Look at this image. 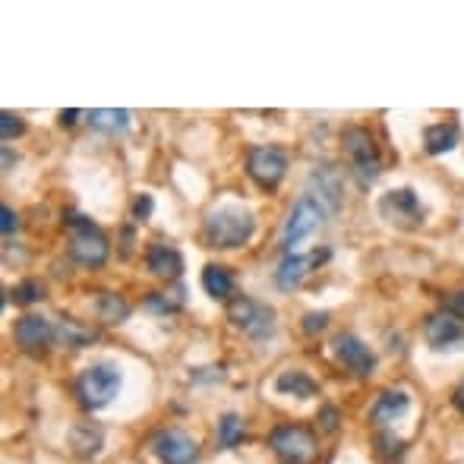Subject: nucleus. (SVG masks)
<instances>
[{
    "instance_id": "dca6fc26",
    "label": "nucleus",
    "mask_w": 464,
    "mask_h": 464,
    "mask_svg": "<svg viewBox=\"0 0 464 464\" xmlns=\"http://www.w3.org/2000/svg\"><path fill=\"white\" fill-rule=\"evenodd\" d=\"M70 452L76 455L80 461H92L104 446V430L98 427L95 420H82L70 430Z\"/></svg>"
},
{
    "instance_id": "e433bc0d",
    "label": "nucleus",
    "mask_w": 464,
    "mask_h": 464,
    "mask_svg": "<svg viewBox=\"0 0 464 464\" xmlns=\"http://www.w3.org/2000/svg\"><path fill=\"white\" fill-rule=\"evenodd\" d=\"M16 161V155H10V149L4 146V171H10V165Z\"/></svg>"
},
{
    "instance_id": "ddd939ff",
    "label": "nucleus",
    "mask_w": 464,
    "mask_h": 464,
    "mask_svg": "<svg viewBox=\"0 0 464 464\" xmlns=\"http://www.w3.org/2000/svg\"><path fill=\"white\" fill-rule=\"evenodd\" d=\"M155 459L161 464H196L199 461V446L193 436L180 433V430H165L152 440Z\"/></svg>"
},
{
    "instance_id": "5701e85b",
    "label": "nucleus",
    "mask_w": 464,
    "mask_h": 464,
    "mask_svg": "<svg viewBox=\"0 0 464 464\" xmlns=\"http://www.w3.org/2000/svg\"><path fill=\"white\" fill-rule=\"evenodd\" d=\"M278 395H294V398H313L319 395V382L313 376H306L304 370H285L276 379Z\"/></svg>"
},
{
    "instance_id": "1a4fd4ad",
    "label": "nucleus",
    "mask_w": 464,
    "mask_h": 464,
    "mask_svg": "<svg viewBox=\"0 0 464 464\" xmlns=\"http://www.w3.org/2000/svg\"><path fill=\"white\" fill-rule=\"evenodd\" d=\"M306 196L316 199L319 206L325 208L329 215H335L344 202V184H342V174L335 171L332 165H313V171L306 174Z\"/></svg>"
},
{
    "instance_id": "c85d7f7f",
    "label": "nucleus",
    "mask_w": 464,
    "mask_h": 464,
    "mask_svg": "<svg viewBox=\"0 0 464 464\" xmlns=\"http://www.w3.org/2000/svg\"><path fill=\"white\" fill-rule=\"evenodd\" d=\"M325 325H329V313L319 310V313H306L300 329H304L306 335H319V332H325Z\"/></svg>"
},
{
    "instance_id": "f257e3e1",
    "label": "nucleus",
    "mask_w": 464,
    "mask_h": 464,
    "mask_svg": "<svg viewBox=\"0 0 464 464\" xmlns=\"http://www.w3.org/2000/svg\"><path fill=\"white\" fill-rule=\"evenodd\" d=\"M253 231H256V215L240 206L215 208L202 221V237L215 250H237L253 237Z\"/></svg>"
},
{
    "instance_id": "6ab92c4d",
    "label": "nucleus",
    "mask_w": 464,
    "mask_h": 464,
    "mask_svg": "<svg viewBox=\"0 0 464 464\" xmlns=\"http://www.w3.org/2000/svg\"><path fill=\"white\" fill-rule=\"evenodd\" d=\"M459 142H461V130H459V123H452V121L433 123V127L423 130V149H427V155H446V152H452Z\"/></svg>"
},
{
    "instance_id": "f03ea898",
    "label": "nucleus",
    "mask_w": 464,
    "mask_h": 464,
    "mask_svg": "<svg viewBox=\"0 0 464 464\" xmlns=\"http://www.w3.org/2000/svg\"><path fill=\"white\" fill-rule=\"evenodd\" d=\"M67 225L73 227V237H70V259H73L76 266H82V269H102L111 256L108 234L80 212H70Z\"/></svg>"
},
{
    "instance_id": "2f4dec72",
    "label": "nucleus",
    "mask_w": 464,
    "mask_h": 464,
    "mask_svg": "<svg viewBox=\"0 0 464 464\" xmlns=\"http://www.w3.org/2000/svg\"><path fill=\"white\" fill-rule=\"evenodd\" d=\"M319 427H323L325 433H335L338 430V411L332 408V404H325V408L319 411Z\"/></svg>"
},
{
    "instance_id": "473e14b6",
    "label": "nucleus",
    "mask_w": 464,
    "mask_h": 464,
    "mask_svg": "<svg viewBox=\"0 0 464 464\" xmlns=\"http://www.w3.org/2000/svg\"><path fill=\"white\" fill-rule=\"evenodd\" d=\"M149 215H152V196L142 193L140 199L133 202V218H136V221H146Z\"/></svg>"
},
{
    "instance_id": "4468645a",
    "label": "nucleus",
    "mask_w": 464,
    "mask_h": 464,
    "mask_svg": "<svg viewBox=\"0 0 464 464\" xmlns=\"http://www.w3.org/2000/svg\"><path fill=\"white\" fill-rule=\"evenodd\" d=\"M332 348H335V357L342 361V367L354 372L357 379L372 376V370H376V354H372L357 335L344 332V335H338L335 342H332Z\"/></svg>"
},
{
    "instance_id": "aec40b11",
    "label": "nucleus",
    "mask_w": 464,
    "mask_h": 464,
    "mask_svg": "<svg viewBox=\"0 0 464 464\" xmlns=\"http://www.w3.org/2000/svg\"><path fill=\"white\" fill-rule=\"evenodd\" d=\"M202 287H206V294H208L212 300H221V304H231V300H234V291H237V281H234V276L225 269V266L208 263L206 269H202Z\"/></svg>"
},
{
    "instance_id": "a211bd4d",
    "label": "nucleus",
    "mask_w": 464,
    "mask_h": 464,
    "mask_svg": "<svg viewBox=\"0 0 464 464\" xmlns=\"http://www.w3.org/2000/svg\"><path fill=\"white\" fill-rule=\"evenodd\" d=\"M54 342L61 344V348H92L98 342V332L92 325L80 323V319L63 316L54 323Z\"/></svg>"
},
{
    "instance_id": "0eeeda50",
    "label": "nucleus",
    "mask_w": 464,
    "mask_h": 464,
    "mask_svg": "<svg viewBox=\"0 0 464 464\" xmlns=\"http://www.w3.org/2000/svg\"><path fill=\"white\" fill-rule=\"evenodd\" d=\"M325 221H329V212H325L316 199H310V196H300V199L294 202L291 215H287L285 231H281V246H285V253H294V246H297L300 240L323 231Z\"/></svg>"
},
{
    "instance_id": "2eb2a0df",
    "label": "nucleus",
    "mask_w": 464,
    "mask_h": 464,
    "mask_svg": "<svg viewBox=\"0 0 464 464\" xmlns=\"http://www.w3.org/2000/svg\"><path fill=\"white\" fill-rule=\"evenodd\" d=\"M13 338H16L19 351H25V354H42L54 342V325L44 316H38V313H25L16 323V329H13Z\"/></svg>"
},
{
    "instance_id": "72a5a7b5",
    "label": "nucleus",
    "mask_w": 464,
    "mask_h": 464,
    "mask_svg": "<svg viewBox=\"0 0 464 464\" xmlns=\"http://www.w3.org/2000/svg\"><path fill=\"white\" fill-rule=\"evenodd\" d=\"M446 310H449V313H455L459 319H464V291H455L452 297L446 300Z\"/></svg>"
},
{
    "instance_id": "412c9836",
    "label": "nucleus",
    "mask_w": 464,
    "mask_h": 464,
    "mask_svg": "<svg viewBox=\"0 0 464 464\" xmlns=\"http://www.w3.org/2000/svg\"><path fill=\"white\" fill-rule=\"evenodd\" d=\"M86 121L89 127H95L98 133H108V136H121L130 130V111L127 108H92L86 111Z\"/></svg>"
},
{
    "instance_id": "f8f14e48",
    "label": "nucleus",
    "mask_w": 464,
    "mask_h": 464,
    "mask_svg": "<svg viewBox=\"0 0 464 464\" xmlns=\"http://www.w3.org/2000/svg\"><path fill=\"white\" fill-rule=\"evenodd\" d=\"M329 259V250H319V253H310V256H300V253H285V259L278 263L276 269V287L285 294L297 291L300 285H304V278L310 276L313 269H319V266Z\"/></svg>"
},
{
    "instance_id": "7c9ffc66",
    "label": "nucleus",
    "mask_w": 464,
    "mask_h": 464,
    "mask_svg": "<svg viewBox=\"0 0 464 464\" xmlns=\"http://www.w3.org/2000/svg\"><path fill=\"white\" fill-rule=\"evenodd\" d=\"M19 231V215L13 212L10 206H0V234L4 237H13Z\"/></svg>"
},
{
    "instance_id": "f3484780",
    "label": "nucleus",
    "mask_w": 464,
    "mask_h": 464,
    "mask_svg": "<svg viewBox=\"0 0 464 464\" xmlns=\"http://www.w3.org/2000/svg\"><path fill=\"white\" fill-rule=\"evenodd\" d=\"M146 266H149V272H152V276H159L165 281H174V278H180V272H184V256H180L171 244H161V240H159V244L149 246Z\"/></svg>"
},
{
    "instance_id": "20e7f679",
    "label": "nucleus",
    "mask_w": 464,
    "mask_h": 464,
    "mask_svg": "<svg viewBox=\"0 0 464 464\" xmlns=\"http://www.w3.org/2000/svg\"><path fill=\"white\" fill-rule=\"evenodd\" d=\"M227 319H231L234 329H240L253 342H266V338L276 335V310L263 300L234 297L227 304Z\"/></svg>"
},
{
    "instance_id": "cd10ccee",
    "label": "nucleus",
    "mask_w": 464,
    "mask_h": 464,
    "mask_svg": "<svg viewBox=\"0 0 464 464\" xmlns=\"http://www.w3.org/2000/svg\"><path fill=\"white\" fill-rule=\"evenodd\" d=\"M23 133H25L23 117L13 114V111H4V114H0V136H4V142L16 140V136H23Z\"/></svg>"
},
{
    "instance_id": "c756f323",
    "label": "nucleus",
    "mask_w": 464,
    "mask_h": 464,
    "mask_svg": "<svg viewBox=\"0 0 464 464\" xmlns=\"http://www.w3.org/2000/svg\"><path fill=\"white\" fill-rule=\"evenodd\" d=\"M376 452L379 455H401L404 452V442L398 440L395 433H379L376 436Z\"/></svg>"
},
{
    "instance_id": "39448f33",
    "label": "nucleus",
    "mask_w": 464,
    "mask_h": 464,
    "mask_svg": "<svg viewBox=\"0 0 464 464\" xmlns=\"http://www.w3.org/2000/svg\"><path fill=\"white\" fill-rule=\"evenodd\" d=\"M269 446L278 455L281 464H313L319 455L316 433L300 423H287V427H276L269 433Z\"/></svg>"
},
{
    "instance_id": "7ed1b4c3",
    "label": "nucleus",
    "mask_w": 464,
    "mask_h": 464,
    "mask_svg": "<svg viewBox=\"0 0 464 464\" xmlns=\"http://www.w3.org/2000/svg\"><path fill=\"white\" fill-rule=\"evenodd\" d=\"M123 372L114 363H92L76 376V398L86 411H102L117 398Z\"/></svg>"
},
{
    "instance_id": "9b49d317",
    "label": "nucleus",
    "mask_w": 464,
    "mask_h": 464,
    "mask_svg": "<svg viewBox=\"0 0 464 464\" xmlns=\"http://www.w3.org/2000/svg\"><path fill=\"white\" fill-rule=\"evenodd\" d=\"M423 335H427V342H430V348H433V351H459V348H464V323L449 310L427 316V323H423Z\"/></svg>"
},
{
    "instance_id": "bb28decb",
    "label": "nucleus",
    "mask_w": 464,
    "mask_h": 464,
    "mask_svg": "<svg viewBox=\"0 0 464 464\" xmlns=\"http://www.w3.org/2000/svg\"><path fill=\"white\" fill-rule=\"evenodd\" d=\"M13 304H23V306H29V304H38V300L44 297V287L38 285L35 278H29V281H19L16 287H13Z\"/></svg>"
},
{
    "instance_id": "393cba45",
    "label": "nucleus",
    "mask_w": 464,
    "mask_h": 464,
    "mask_svg": "<svg viewBox=\"0 0 464 464\" xmlns=\"http://www.w3.org/2000/svg\"><path fill=\"white\" fill-rule=\"evenodd\" d=\"M244 440H246V420H244V417L234 414V411L221 414V420H218V446L221 449H237Z\"/></svg>"
},
{
    "instance_id": "b1692460",
    "label": "nucleus",
    "mask_w": 464,
    "mask_h": 464,
    "mask_svg": "<svg viewBox=\"0 0 464 464\" xmlns=\"http://www.w3.org/2000/svg\"><path fill=\"white\" fill-rule=\"evenodd\" d=\"M95 316L102 319L104 325H121L130 319V304L114 291H102L95 297Z\"/></svg>"
},
{
    "instance_id": "f704fd0d",
    "label": "nucleus",
    "mask_w": 464,
    "mask_h": 464,
    "mask_svg": "<svg viewBox=\"0 0 464 464\" xmlns=\"http://www.w3.org/2000/svg\"><path fill=\"white\" fill-rule=\"evenodd\" d=\"M80 117H86V114H82V111H76V108L61 111V123H63V127H73V123L80 121Z\"/></svg>"
},
{
    "instance_id": "c9c22d12",
    "label": "nucleus",
    "mask_w": 464,
    "mask_h": 464,
    "mask_svg": "<svg viewBox=\"0 0 464 464\" xmlns=\"http://www.w3.org/2000/svg\"><path fill=\"white\" fill-rule=\"evenodd\" d=\"M452 404H455V411H459V414H464V382L455 385V392H452Z\"/></svg>"
},
{
    "instance_id": "a878e982",
    "label": "nucleus",
    "mask_w": 464,
    "mask_h": 464,
    "mask_svg": "<svg viewBox=\"0 0 464 464\" xmlns=\"http://www.w3.org/2000/svg\"><path fill=\"white\" fill-rule=\"evenodd\" d=\"M184 300H187L184 287H174V291H155V294H149L146 306H149V310H155V313H174V310H180V306H184Z\"/></svg>"
},
{
    "instance_id": "9d476101",
    "label": "nucleus",
    "mask_w": 464,
    "mask_h": 464,
    "mask_svg": "<svg viewBox=\"0 0 464 464\" xmlns=\"http://www.w3.org/2000/svg\"><path fill=\"white\" fill-rule=\"evenodd\" d=\"M246 174L263 189H276L287 174V155L276 146H256L246 155Z\"/></svg>"
},
{
    "instance_id": "423d86ee",
    "label": "nucleus",
    "mask_w": 464,
    "mask_h": 464,
    "mask_svg": "<svg viewBox=\"0 0 464 464\" xmlns=\"http://www.w3.org/2000/svg\"><path fill=\"white\" fill-rule=\"evenodd\" d=\"M342 149H344V155L351 159L357 180H361L363 187L372 184V180L379 178V171H382V161H379V146L372 142L367 127H348V130H344V133H342Z\"/></svg>"
},
{
    "instance_id": "4be33fe9",
    "label": "nucleus",
    "mask_w": 464,
    "mask_h": 464,
    "mask_svg": "<svg viewBox=\"0 0 464 464\" xmlns=\"http://www.w3.org/2000/svg\"><path fill=\"white\" fill-rule=\"evenodd\" d=\"M411 408V398L404 395V392H382V395L376 398V404H372L370 417L372 423H379V427H389L392 420H398V417H404Z\"/></svg>"
},
{
    "instance_id": "6e6552de",
    "label": "nucleus",
    "mask_w": 464,
    "mask_h": 464,
    "mask_svg": "<svg viewBox=\"0 0 464 464\" xmlns=\"http://www.w3.org/2000/svg\"><path fill=\"white\" fill-rule=\"evenodd\" d=\"M379 215H382L392 227H401V231H417V227H423V202L411 187H398V189L382 193V199H379Z\"/></svg>"
}]
</instances>
